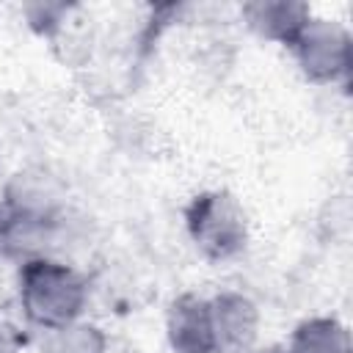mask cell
Segmentation results:
<instances>
[{
	"mask_svg": "<svg viewBox=\"0 0 353 353\" xmlns=\"http://www.w3.org/2000/svg\"><path fill=\"white\" fill-rule=\"evenodd\" d=\"M19 312L36 331H52L83 317L88 306V279L52 254L19 262Z\"/></svg>",
	"mask_w": 353,
	"mask_h": 353,
	"instance_id": "obj_1",
	"label": "cell"
},
{
	"mask_svg": "<svg viewBox=\"0 0 353 353\" xmlns=\"http://www.w3.org/2000/svg\"><path fill=\"white\" fill-rule=\"evenodd\" d=\"M284 350L287 353H350V334L342 320L320 314L298 323Z\"/></svg>",
	"mask_w": 353,
	"mask_h": 353,
	"instance_id": "obj_8",
	"label": "cell"
},
{
	"mask_svg": "<svg viewBox=\"0 0 353 353\" xmlns=\"http://www.w3.org/2000/svg\"><path fill=\"white\" fill-rule=\"evenodd\" d=\"M52 52L61 58V63L66 66H83L88 63L91 52H94V28L91 19L83 17L80 6L72 8V14L63 19V25L47 39Z\"/></svg>",
	"mask_w": 353,
	"mask_h": 353,
	"instance_id": "obj_10",
	"label": "cell"
},
{
	"mask_svg": "<svg viewBox=\"0 0 353 353\" xmlns=\"http://www.w3.org/2000/svg\"><path fill=\"white\" fill-rule=\"evenodd\" d=\"M215 353H248L256 347L262 314L259 306L237 290H223L210 298Z\"/></svg>",
	"mask_w": 353,
	"mask_h": 353,
	"instance_id": "obj_4",
	"label": "cell"
},
{
	"mask_svg": "<svg viewBox=\"0 0 353 353\" xmlns=\"http://www.w3.org/2000/svg\"><path fill=\"white\" fill-rule=\"evenodd\" d=\"M19 345H22L19 334L8 323L0 320V353H19Z\"/></svg>",
	"mask_w": 353,
	"mask_h": 353,
	"instance_id": "obj_12",
	"label": "cell"
},
{
	"mask_svg": "<svg viewBox=\"0 0 353 353\" xmlns=\"http://www.w3.org/2000/svg\"><path fill=\"white\" fill-rule=\"evenodd\" d=\"M240 17L245 28L259 39L290 50L303 25L312 19V8L295 0H251L240 6Z\"/></svg>",
	"mask_w": 353,
	"mask_h": 353,
	"instance_id": "obj_7",
	"label": "cell"
},
{
	"mask_svg": "<svg viewBox=\"0 0 353 353\" xmlns=\"http://www.w3.org/2000/svg\"><path fill=\"white\" fill-rule=\"evenodd\" d=\"M0 210L28 215V218H47L61 221L63 210V188L61 182L47 174L44 168H25L17 171L0 196Z\"/></svg>",
	"mask_w": 353,
	"mask_h": 353,
	"instance_id": "obj_5",
	"label": "cell"
},
{
	"mask_svg": "<svg viewBox=\"0 0 353 353\" xmlns=\"http://www.w3.org/2000/svg\"><path fill=\"white\" fill-rule=\"evenodd\" d=\"M74 3H47V0H36V3H25L22 6V17L28 22V28L41 36V39H50L61 25L63 19L72 14Z\"/></svg>",
	"mask_w": 353,
	"mask_h": 353,
	"instance_id": "obj_11",
	"label": "cell"
},
{
	"mask_svg": "<svg viewBox=\"0 0 353 353\" xmlns=\"http://www.w3.org/2000/svg\"><path fill=\"white\" fill-rule=\"evenodd\" d=\"M290 50L301 74L314 85H336L350 74V33L342 22L312 17Z\"/></svg>",
	"mask_w": 353,
	"mask_h": 353,
	"instance_id": "obj_3",
	"label": "cell"
},
{
	"mask_svg": "<svg viewBox=\"0 0 353 353\" xmlns=\"http://www.w3.org/2000/svg\"><path fill=\"white\" fill-rule=\"evenodd\" d=\"M185 232L207 262H229L248 245V218L234 193L201 190L185 204Z\"/></svg>",
	"mask_w": 353,
	"mask_h": 353,
	"instance_id": "obj_2",
	"label": "cell"
},
{
	"mask_svg": "<svg viewBox=\"0 0 353 353\" xmlns=\"http://www.w3.org/2000/svg\"><path fill=\"white\" fill-rule=\"evenodd\" d=\"M248 353H287V350L279 347V345H268V347H251Z\"/></svg>",
	"mask_w": 353,
	"mask_h": 353,
	"instance_id": "obj_13",
	"label": "cell"
},
{
	"mask_svg": "<svg viewBox=\"0 0 353 353\" xmlns=\"http://www.w3.org/2000/svg\"><path fill=\"white\" fill-rule=\"evenodd\" d=\"M39 350L41 353H110V339L97 323H88L80 317L69 325L41 331Z\"/></svg>",
	"mask_w": 353,
	"mask_h": 353,
	"instance_id": "obj_9",
	"label": "cell"
},
{
	"mask_svg": "<svg viewBox=\"0 0 353 353\" xmlns=\"http://www.w3.org/2000/svg\"><path fill=\"white\" fill-rule=\"evenodd\" d=\"M165 339L174 353H215L210 298L199 292L176 295L165 309Z\"/></svg>",
	"mask_w": 353,
	"mask_h": 353,
	"instance_id": "obj_6",
	"label": "cell"
}]
</instances>
